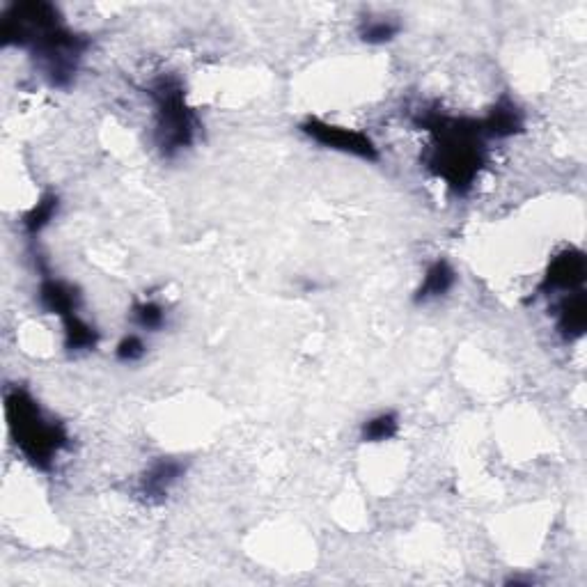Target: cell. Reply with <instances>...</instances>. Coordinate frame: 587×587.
Wrapping results in <instances>:
<instances>
[{"label": "cell", "instance_id": "9", "mask_svg": "<svg viewBox=\"0 0 587 587\" xmlns=\"http://www.w3.org/2000/svg\"><path fill=\"white\" fill-rule=\"evenodd\" d=\"M480 122L484 138H512L523 131V113L510 99H500Z\"/></svg>", "mask_w": 587, "mask_h": 587}, {"label": "cell", "instance_id": "4", "mask_svg": "<svg viewBox=\"0 0 587 587\" xmlns=\"http://www.w3.org/2000/svg\"><path fill=\"white\" fill-rule=\"evenodd\" d=\"M156 117V145L163 156H177L189 150L198 133V117L186 101L184 83L177 76H159L150 85Z\"/></svg>", "mask_w": 587, "mask_h": 587}, {"label": "cell", "instance_id": "15", "mask_svg": "<svg viewBox=\"0 0 587 587\" xmlns=\"http://www.w3.org/2000/svg\"><path fill=\"white\" fill-rule=\"evenodd\" d=\"M399 30H402V26H399L397 21L379 17V19L363 21V26H360L358 35H360V39H363L365 44L381 46V44L393 42V39L399 35Z\"/></svg>", "mask_w": 587, "mask_h": 587}, {"label": "cell", "instance_id": "13", "mask_svg": "<svg viewBox=\"0 0 587 587\" xmlns=\"http://www.w3.org/2000/svg\"><path fill=\"white\" fill-rule=\"evenodd\" d=\"M60 209V198L56 193H46L39 198L33 209L26 211L23 216V230H26L28 237H37L44 228H49V223L58 216Z\"/></svg>", "mask_w": 587, "mask_h": 587}, {"label": "cell", "instance_id": "5", "mask_svg": "<svg viewBox=\"0 0 587 587\" xmlns=\"http://www.w3.org/2000/svg\"><path fill=\"white\" fill-rule=\"evenodd\" d=\"M301 131L310 140H315V143L328 147V150L351 154L363 161H379V147L374 145V140L367 133L338 127V124H328L324 120H317V117L305 120L301 124Z\"/></svg>", "mask_w": 587, "mask_h": 587}, {"label": "cell", "instance_id": "10", "mask_svg": "<svg viewBox=\"0 0 587 587\" xmlns=\"http://www.w3.org/2000/svg\"><path fill=\"white\" fill-rule=\"evenodd\" d=\"M587 326V301L581 289L567 294L558 308V331L567 342L583 338Z\"/></svg>", "mask_w": 587, "mask_h": 587}, {"label": "cell", "instance_id": "7", "mask_svg": "<svg viewBox=\"0 0 587 587\" xmlns=\"http://www.w3.org/2000/svg\"><path fill=\"white\" fill-rule=\"evenodd\" d=\"M37 296L39 305H42L49 315H56L60 319L78 315V308H81V292H78L74 285L65 283V280L51 278L49 271H44Z\"/></svg>", "mask_w": 587, "mask_h": 587}, {"label": "cell", "instance_id": "16", "mask_svg": "<svg viewBox=\"0 0 587 587\" xmlns=\"http://www.w3.org/2000/svg\"><path fill=\"white\" fill-rule=\"evenodd\" d=\"M133 319H136V324L140 328H145V331H159V328L166 324V310L154 301H143L133 308Z\"/></svg>", "mask_w": 587, "mask_h": 587}, {"label": "cell", "instance_id": "1", "mask_svg": "<svg viewBox=\"0 0 587 587\" xmlns=\"http://www.w3.org/2000/svg\"><path fill=\"white\" fill-rule=\"evenodd\" d=\"M0 44L28 49L51 88L65 90L74 83L92 42L90 37L65 26L56 5L46 0H30L14 3L3 12Z\"/></svg>", "mask_w": 587, "mask_h": 587}, {"label": "cell", "instance_id": "2", "mask_svg": "<svg viewBox=\"0 0 587 587\" xmlns=\"http://www.w3.org/2000/svg\"><path fill=\"white\" fill-rule=\"evenodd\" d=\"M418 127L432 133L434 138L427 168L457 195L471 191L484 166L482 122L473 117L425 113L418 117Z\"/></svg>", "mask_w": 587, "mask_h": 587}, {"label": "cell", "instance_id": "17", "mask_svg": "<svg viewBox=\"0 0 587 587\" xmlns=\"http://www.w3.org/2000/svg\"><path fill=\"white\" fill-rule=\"evenodd\" d=\"M145 342L138 338V335H127V338H122L120 344H117L115 349V356L122 360V363H136L145 356Z\"/></svg>", "mask_w": 587, "mask_h": 587}, {"label": "cell", "instance_id": "6", "mask_svg": "<svg viewBox=\"0 0 587 587\" xmlns=\"http://www.w3.org/2000/svg\"><path fill=\"white\" fill-rule=\"evenodd\" d=\"M585 255L576 248L562 250L558 257H553L549 269L544 273L539 292H576L585 280Z\"/></svg>", "mask_w": 587, "mask_h": 587}, {"label": "cell", "instance_id": "12", "mask_svg": "<svg viewBox=\"0 0 587 587\" xmlns=\"http://www.w3.org/2000/svg\"><path fill=\"white\" fill-rule=\"evenodd\" d=\"M65 326V349L78 354V351H92L99 344V331L92 324L85 322L81 315L62 319Z\"/></svg>", "mask_w": 587, "mask_h": 587}, {"label": "cell", "instance_id": "11", "mask_svg": "<svg viewBox=\"0 0 587 587\" xmlns=\"http://www.w3.org/2000/svg\"><path fill=\"white\" fill-rule=\"evenodd\" d=\"M457 283V273L452 269V264L448 260H436L432 266H429L425 278H422L420 287L416 289V296L413 301L416 303H429L441 299L450 292L452 287Z\"/></svg>", "mask_w": 587, "mask_h": 587}, {"label": "cell", "instance_id": "14", "mask_svg": "<svg viewBox=\"0 0 587 587\" xmlns=\"http://www.w3.org/2000/svg\"><path fill=\"white\" fill-rule=\"evenodd\" d=\"M399 432V418L397 413H379V416L370 418L360 429V438L365 443H383L395 438Z\"/></svg>", "mask_w": 587, "mask_h": 587}, {"label": "cell", "instance_id": "3", "mask_svg": "<svg viewBox=\"0 0 587 587\" xmlns=\"http://www.w3.org/2000/svg\"><path fill=\"white\" fill-rule=\"evenodd\" d=\"M7 429L21 455L37 471H51L56 457L67 448V429L56 420L44 416L42 406L26 388H10L5 393Z\"/></svg>", "mask_w": 587, "mask_h": 587}, {"label": "cell", "instance_id": "8", "mask_svg": "<svg viewBox=\"0 0 587 587\" xmlns=\"http://www.w3.org/2000/svg\"><path fill=\"white\" fill-rule=\"evenodd\" d=\"M184 466L177 459H159L147 468L145 475L140 477L138 493L147 503H163L168 498L170 489L182 480Z\"/></svg>", "mask_w": 587, "mask_h": 587}]
</instances>
